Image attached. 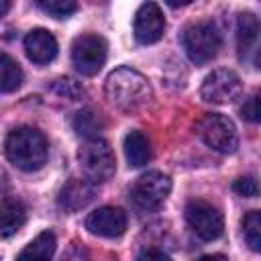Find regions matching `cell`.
<instances>
[{
	"label": "cell",
	"instance_id": "1",
	"mask_svg": "<svg viewBox=\"0 0 261 261\" xmlns=\"http://www.w3.org/2000/svg\"><path fill=\"white\" fill-rule=\"evenodd\" d=\"M104 92H106V98L124 112H137L145 108L153 98V90L147 77L130 67L114 69L106 77Z\"/></svg>",
	"mask_w": 261,
	"mask_h": 261
},
{
	"label": "cell",
	"instance_id": "2",
	"mask_svg": "<svg viewBox=\"0 0 261 261\" xmlns=\"http://www.w3.org/2000/svg\"><path fill=\"white\" fill-rule=\"evenodd\" d=\"M4 153L18 169L37 171L47 161V139L33 126H18L6 137Z\"/></svg>",
	"mask_w": 261,
	"mask_h": 261
},
{
	"label": "cell",
	"instance_id": "3",
	"mask_svg": "<svg viewBox=\"0 0 261 261\" xmlns=\"http://www.w3.org/2000/svg\"><path fill=\"white\" fill-rule=\"evenodd\" d=\"M181 45L190 61L196 65H204L212 61L220 49V33L210 20H198L184 29Z\"/></svg>",
	"mask_w": 261,
	"mask_h": 261
},
{
	"label": "cell",
	"instance_id": "4",
	"mask_svg": "<svg viewBox=\"0 0 261 261\" xmlns=\"http://www.w3.org/2000/svg\"><path fill=\"white\" fill-rule=\"evenodd\" d=\"M196 133L198 137L214 151L218 153H234L239 147V137H237V128L232 124L230 118L222 116V114H214L208 112L204 116L198 118L196 122Z\"/></svg>",
	"mask_w": 261,
	"mask_h": 261
},
{
	"label": "cell",
	"instance_id": "5",
	"mask_svg": "<svg viewBox=\"0 0 261 261\" xmlns=\"http://www.w3.org/2000/svg\"><path fill=\"white\" fill-rule=\"evenodd\" d=\"M77 159H80V165H82L84 173L94 184L112 177V173L116 169L114 153H112L110 145L104 139H100V137L98 139H88L80 147Z\"/></svg>",
	"mask_w": 261,
	"mask_h": 261
},
{
	"label": "cell",
	"instance_id": "6",
	"mask_svg": "<svg viewBox=\"0 0 261 261\" xmlns=\"http://www.w3.org/2000/svg\"><path fill=\"white\" fill-rule=\"evenodd\" d=\"M171 192V179L169 175L161 171H147L130 188V200L141 210H157Z\"/></svg>",
	"mask_w": 261,
	"mask_h": 261
},
{
	"label": "cell",
	"instance_id": "7",
	"mask_svg": "<svg viewBox=\"0 0 261 261\" xmlns=\"http://www.w3.org/2000/svg\"><path fill=\"white\" fill-rule=\"evenodd\" d=\"M108 55V45L100 35H80L71 45V61L82 75H96Z\"/></svg>",
	"mask_w": 261,
	"mask_h": 261
},
{
	"label": "cell",
	"instance_id": "8",
	"mask_svg": "<svg viewBox=\"0 0 261 261\" xmlns=\"http://www.w3.org/2000/svg\"><path fill=\"white\" fill-rule=\"evenodd\" d=\"M186 222L202 241H216L224 230V218L216 206L204 200H192L186 206Z\"/></svg>",
	"mask_w": 261,
	"mask_h": 261
},
{
	"label": "cell",
	"instance_id": "9",
	"mask_svg": "<svg viewBox=\"0 0 261 261\" xmlns=\"http://www.w3.org/2000/svg\"><path fill=\"white\" fill-rule=\"evenodd\" d=\"M243 92V82L232 69H214L202 82L200 96L204 102L228 104L234 102Z\"/></svg>",
	"mask_w": 261,
	"mask_h": 261
},
{
	"label": "cell",
	"instance_id": "10",
	"mask_svg": "<svg viewBox=\"0 0 261 261\" xmlns=\"http://www.w3.org/2000/svg\"><path fill=\"white\" fill-rule=\"evenodd\" d=\"M135 39L141 45H153L163 37L165 31V16L155 2H145L139 6L133 22Z\"/></svg>",
	"mask_w": 261,
	"mask_h": 261
},
{
	"label": "cell",
	"instance_id": "11",
	"mask_svg": "<svg viewBox=\"0 0 261 261\" xmlns=\"http://www.w3.org/2000/svg\"><path fill=\"white\" fill-rule=\"evenodd\" d=\"M86 228L92 234L116 239L126 230V214L122 208L114 206H102L86 216Z\"/></svg>",
	"mask_w": 261,
	"mask_h": 261
},
{
	"label": "cell",
	"instance_id": "12",
	"mask_svg": "<svg viewBox=\"0 0 261 261\" xmlns=\"http://www.w3.org/2000/svg\"><path fill=\"white\" fill-rule=\"evenodd\" d=\"M96 196V186L90 179H82V177H71L59 192L57 196V204L61 210L65 212H77L82 208H86Z\"/></svg>",
	"mask_w": 261,
	"mask_h": 261
},
{
	"label": "cell",
	"instance_id": "13",
	"mask_svg": "<svg viewBox=\"0 0 261 261\" xmlns=\"http://www.w3.org/2000/svg\"><path fill=\"white\" fill-rule=\"evenodd\" d=\"M24 51L33 63H49L57 55V39L45 29H35L24 37Z\"/></svg>",
	"mask_w": 261,
	"mask_h": 261
},
{
	"label": "cell",
	"instance_id": "14",
	"mask_svg": "<svg viewBox=\"0 0 261 261\" xmlns=\"http://www.w3.org/2000/svg\"><path fill=\"white\" fill-rule=\"evenodd\" d=\"M257 41H259V20L251 12H241L237 18V43L241 59H249L251 53L257 57Z\"/></svg>",
	"mask_w": 261,
	"mask_h": 261
},
{
	"label": "cell",
	"instance_id": "15",
	"mask_svg": "<svg viewBox=\"0 0 261 261\" xmlns=\"http://www.w3.org/2000/svg\"><path fill=\"white\" fill-rule=\"evenodd\" d=\"M27 220V208L16 198H0V239L12 237Z\"/></svg>",
	"mask_w": 261,
	"mask_h": 261
},
{
	"label": "cell",
	"instance_id": "16",
	"mask_svg": "<svg viewBox=\"0 0 261 261\" xmlns=\"http://www.w3.org/2000/svg\"><path fill=\"white\" fill-rule=\"evenodd\" d=\"M55 234L51 230H45L37 234L16 257V261H51L55 253Z\"/></svg>",
	"mask_w": 261,
	"mask_h": 261
},
{
	"label": "cell",
	"instance_id": "17",
	"mask_svg": "<svg viewBox=\"0 0 261 261\" xmlns=\"http://www.w3.org/2000/svg\"><path fill=\"white\" fill-rule=\"evenodd\" d=\"M124 155L128 165L133 167H143L151 159V145L149 139L141 130H130L124 137Z\"/></svg>",
	"mask_w": 261,
	"mask_h": 261
},
{
	"label": "cell",
	"instance_id": "18",
	"mask_svg": "<svg viewBox=\"0 0 261 261\" xmlns=\"http://www.w3.org/2000/svg\"><path fill=\"white\" fill-rule=\"evenodd\" d=\"M71 126L77 135L86 137L88 139H98L100 133L104 130V118L100 116V112L92 110V108H84L80 112H75L73 120H71Z\"/></svg>",
	"mask_w": 261,
	"mask_h": 261
},
{
	"label": "cell",
	"instance_id": "19",
	"mask_svg": "<svg viewBox=\"0 0 261 261\" xmlns=\"http://www.w3.org/2000/svg\"><path fill=\"white\" fill-rule=\"evenodd\" d=\"M22 84V69L20 65L6 53L0 51V92L8 94L18 90Z\"/></svg>",
	"mask_w": 261,
	"mask_h": 261
},
{
	"label": "cell",
	"instance_id": "20",
	"mask_svg": "<svg viewBox=\"0 0 261 261\" xmlns=\"http://www.w3.org/2000/svg\"><path fill=\"white\" fill-rule=\"evenodd\" d=\"M243 234H245L247 245L253 251L261 249V214L257 210H251V212L245 214V218H243Z\"/></svg>",
	"mask_w": 261,
	"mask_h": 261
},
{
	"label": "cell",
	"instance_id": "21",
	"mask_svg": "<svg viewBox=\"0 0 261 261\" xmlns=\"http://www.w3.org/2000/svg\"><path fill=\"white\" fill-rule=\"evenodd\" d=\"M37 6L41 10H45L47 14L55 16V18H67L69 14H73L77 10V4L71 0H49V2H37Z\"/></svg>",
	"mask_w": 261,
	"mask_h": 261
},
{
	"label": "cell",
	"instance_id": "22",
	"mask_svg": "<svg viewBox=\"0 0 261 261\" xmlns=\"http://www.w3.org/2000/svg\"><path fill=\"white\" fill-rule=\"evenodd\" d=\"M53 92L59 94L61 98H67V100H80L84 94V88L71 77H61L53 84Z\"/></svg>",
	"mask_w": 261,
	"mask_h": 261
},
{
	"label": "cell",
	"instance_id": "23",
	"mask_svg": "<svg viewBox=\"0 0 261 261\" xmlns=\"http://www.w3.org/2000/svg\"><path fill=\"white\" fill-rule=\"evenodd\" d=\"M232 190L243 196V198H255L259 194V186H257V179L253 175H245V177H239L234 184H232Z\"/></svg>",
	"mask_w": 261,
	"mask_h": 261
},
{
	"label": "cell",
	"instance_id": "24",
	"mask_svg": "<svg viewBox=\"0 0 261 261\" xmlns=\"http://www.w3.org/2000/svg\"><path fill=\"white\" fill-rule=\"evenodd\" d=\"M241 114H243V118H247L249 122H257V120H259V96H257V94H253V96L243 104Z\"/></svg>",
	"mask_w": 261,
	"mask_h": 261
},
{
	"label": "cell",
	"instance_id": "25",
	"mask_svg": "<svg viewBox=\"0 0 261 261\" xmlns=\"http://www.w3.org/2000/svg\"><path fill=\"white\" fill-rule=\"evenodd\" d=\"M63 261H90V255L86 251V247H82L80 243H73L67 253L63 255Z\"/></svg>",
	"mask_w": 261,
	"mask_h": 261
},
{
	"label": "cell",
	"instance_id": "26",
	"mask_svg": "<svg viewBox=\"0 0 261 261\" xmlns=\"http://www.w3.org/2000/svg\"><path fill=\"white\" fill-rule=\"evenodd\" d=\"M137 261H171V259L159 249H145V251L139 253Z\"/></svg>",
	"mask_w": 261,
	"mask_h": 261
},
{
	"label": "cell",
	"instance_id": "27",
	"mask_svg": "<svg viewBox=\"0 0 261 261\" xmlns=\"http://www.w3.org/2000/svg\"><path fill=\"white\" fill-rule=\"evenodd\" d=\"M198 261H226V257L224 255H204V257H200Z\"/></svg>",
	"mask_w": 261,
	"mask_h": 261
},
{
	"label": "cell",
	"instance_id": "28",
	"mask_svg": "<svg viewBox=\"0 0 261 261\" xmlns=\"http://www.w3.org/2000/svg\"><path fill=\"white\" fill-rule=\"evenodd\" d=\"M10 10V2L8 0H0V18Z\"/></svg>",
	"mask_w": 261,
	"mask_h": 261
},
{
	"label": "cell",
	"instance_id": "29",
	"mask_svg": "<svg viewBox=\"0 0 261 261\" xmlns=\"http://www.w3.org/2000/svg\"><path fill=\"white\" fill-rule=\"evenodd\" d=\"M4 177H6V175H4V171L0 169V190H2V188H4V184H6V181H4Z\"/></svg>",
	"mask_w": 261,
	"mask_h": 261
}]
</instances>
